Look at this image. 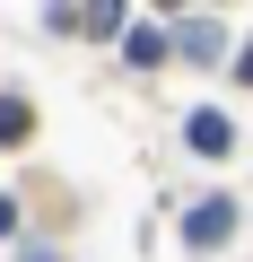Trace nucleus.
Returning <instances> with one entry per match:
<instances>
[{"label": "nucleus", "mask_w": 253, "mask_h": 262, "mask_svg": "<svg viewBox=\"0 0 253 262\" xmlns=\"http://www.w3.org/2000/svg\"><path fill=\"white\" fill-rule=\"evenodd\" d=\"M227 227H236V201H227V192H210V201H192V210H183V245H201V253H210V245H227Z\"/></svg>", "instance_id": "1"}, {"label": "nucleus", "mask_w": 253, "mask_h": 262, "mask_svg": "<svg viewBox=\"0 0 253 262\" xmlns=\"http://www.w3.org/2000/svg\"><path fill=\"white\" fill-rule=\"evenodd\" d=\"M183 140H192L201 158H227V149H236V122H227L218 105H192V114H183Z\"/></svg>", "instance_id": "2"}, {"label": "nucleus", "mask_w": 253, "mask_h": 262, "mask_svg": "<svg viewBox=\"0 0 253 262\" xmlns=\"http://www.w3.org/2000/svg\"><path fill=\"white\" fill-rule=\"evenodd\" d=\"M122 27H131V18H122V0H79V9H61V35H122Z\"/></svg>", "instance_id": "3"}, {"label": "nucleus", "mask_w": 253, "mask_h": 262, "mask_svg": "<svg viewBox=\"0 0 253 262\" xmlns=\"http://www.w3.org/2000/svg\"><path fill=\"white\" fill-rule=\"evenodd\" d=\"M166 53H183V61H227V27H210V18H183V27L166 35Z\"/></svg>", "instance_id": "4"}, {"label": "nucleus", "mask_w": 253, "mask_h": 262, "mask_svg": "<svg viewBox=\"0 0 253 262\" xmlns=\"http://www.w3.org/2000/svg\"><path fill=\"white\" fill-rule=\"evenodd\" d=\"M122 61H131V70H157L166 61V35L157 27H122Z\"/></svg>", "instance_id": "5"}, {"label": "nucleus", "mask_w": 253, "mask_h": 262, "mask_svg": "<svg viewBox=\"0 0 253 262\" xmlns=\"http://www.w3.org/2000/svg\"><path fill=\"white\" fill-rule=\"evenodd\" d=\"M27 131H35V105L27 96H0V149H18Z\"/></svg>", "instance_id": "6"}, {"label": "nucleus", "mask_w": 253, "mask_h": 262, "mask_svg": "<svg viewBox=\"0 0 253 262\" xmlns=\"http://www.w3.org/2000/svg\"><path fill=\"white\" fill-rule=\"evenodd\" d=\"M9 236H18V201L0 192V245H9Z\"/></svg>", "instance_id": "7"}, {"label": "nucleus", "mask_w": 253, "mask_h": 262, "mask_svg": "<svg viewBox=\"0 0 253 262\" xmlns=\"http://www.w3.org/2000/svg\"><path fill=\"white\" fill-rule=\"evenodd\" d=\"M236 79H253V44H236Z\"/></svg>", "instance_id": "8"}, {"label": "nucleus", "mask_w": 253, "mask_h": 262, "mask_svg": "<svg viewBox=\"0 0 253 262\" xmlns=\"http://www.w3.org/2000/svg\"><path fill=\"white\" fill-rule=\"evenodd\" d=\"M157 9H183V0H157Z\"/></svg>", "instance_id": "9"}]
</instances>
